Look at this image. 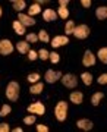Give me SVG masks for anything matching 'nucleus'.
Here are the masks:
<instances>
[{
    "mask_svg": "<svg viewBox=\"0 0 107 132\" xmlns=\"http://www.w3.org/2000/svg\"><path fill=\"white\" fill-rule=\"evenodd\" d=\"M6 97L10 100V101H16L19 97V84L16 81H12L9 82L7 88H6Z\"/></svg>",
    "mask_w": 107,
    "mask_h": 132,
    "instance_id": "obj_1",
    "label": "nucleus"
},
{
    "mask_svg": "<svg viewBox=\"0 0 107 132\" xmlns=\"http://www.w3.org/2000/svg\"><path fill=\"white\" fill-rule=\"evenodd\" d=\"M54 113H56V119L59 122H63L66 119V113H68V103L66 101H59L54 109Z\"/></svg>",
    "mask_w": 107,
    "mask_h": 132,
    "instance_id": "obj_2",
    "label": "nucleus"
},
{
    "mask_svg": "<svg viewBox=\"0 0 107 132\" xmlns=\"http://www.w3.org/2000/svg\"><path fill=\"white\" fill-rule=\"evenodd\" d=\"M76 38H81V40H84V38H87L89 35V28L87 27V25H78V27H75L73 32H72Z\"/></svg>",
    "mask_w": 107,
    "mask_h": 132,
    "instance_id": "obj_3",
    "label": "nucleus"
},
{
    "mask_svg": "<svg viewBox=\"0 0 107 132\" xmlns=\"http://www.w3.org/2000/svg\"><path fill=\"white\" fill-rule=\"evenodd\" d=\"M62 84L68 87V88H73L78 84V79H76V76L73 73H66V75L62 76Z\"/></svg>",
    "mask_w": 107,
    "mask_h": 132,
    "instance_id": "obj_4",
    "label": "nucleus"
},
{
    "mask_svg": "<svg viewBox=\"0 0 107 132\" xmlns=\"http://www.w3.org/2000/svg\"><path fill=\"white\" fill-rule=\"evenodd\" d=\"M13 52V44L9 40H2L0 41V54L2 56H7Z\"/></svg>",
    "mask_w": 107,
    "mask_h": 132,
    "instance_id": "obj_5",
    "label": "nucleus"
},
{
    "mask_svg": "<svg viewBox=\"0 0 107 132\" xmlns=\"http://www.w3.org/2000/svg\"><path fill=\"white\" fill-rule=\"evenodd\" d=\"M28 112L29 113H37V114H44L46 113V107H44V104L41 101H35V103L29 104L28 106Z\"/></svg>",
    "mask_w": 107,
    "mask_h": 132,
    "instance_id": "obj_6",
    "label": "nucleus"
},
{
    "mask_svg": "<svg viewBox=\"0 0 107 132\" xmlns=\"http://www.w3.org/2000/svg\"><path fill=\"white\" fill-rule=\"evenodd\" d=\"M82 63H84V66H87V68L95 65V56L91 53V50H87V52H85L84 59H82Z\"/></svg>",
    "mask_w": 107,
    "mask_h": 132,
    "instance_id": "obj_7",
    "label": "nucleus"
},
{
    "mask_svg": "<svg viewBox=\"0 0 107 132\" xmlns=\"http://www.w3.org/2000/svg\"><path fill=\"white\" fill-rule=\"evenodd\" d=\"M60 78H62L60 72H54V71H51V69H48V71L46 72V81L48 84H53V82H56L57 79H60Z\"/></svg>",
    "mask_w": 107,
    "mask_h": 132,
    "instance_id": "obj_8",
    "label": "nucleus"
},
{
    "mask_svg": "<svg viewBox=\"0 0 107 132\" xmlns=\"http://www.w3.org/2000/svg\"><path fill=\"white\" fill-rule=\"evenodd\" d=\"M69 43V38L66 37V35H57V37L53 38V41H51V46L56 48V47H60V46H65Z\"/></svg>",
    "mask_w": 107,
    "mask_h": 132,
    "instance_id": "obj_9",
    "label": "nucleus"
},
{
    "mask_svg": "<svg viewBox=\"0 0 107 132\" xmlns=\"http://www.w3.org/2000/svg\"><path fill=\"white\" fill-rule=\"evenodd\" d=\"M18 19H19V22H21L23 27H31V25L35 24V19H32L31 16H28V15H23V13H19L18 15Z\"/></svg>",
    "mask_w": 107,
    "mask_h": 132,
    "instance_id": "obj_10",
    "label": "nucleus"
},
{
    "mask_svg": "<svg viewBox=\"0 0 107 132\" xmlns=\"http://www.w3.org/2000/svg\"><path fill=\"white\" fill-rule=\"evenodd\" d=\"M76 126H78L79 129L89 131V129H93V122L88 120V119H79L78 122H76Z\"/></svg>",
    "mask_w": 107,
    "mask_h": 132,
    "instance_id": "obj_11",
    "label": "nucleus"
},
{
    "mask_svg": "<svg viewBox=\"0 0 107 132\" xmlns=\"http://www.w3.org/2000/svg\"><path fill=\"white\" fill-rule=\"evenodd\" d=\"M43 19L47 21V22L56 21V19H57V13L53 9H47V10H44V13H43Z\"/></svg>",
    "mask_w": 107,
    "mask_h": 132,
    "instance_id": "obj_12",
    "label": "nucleus"
},
{
    "mask_svg": "<svg viewBox=\"0 0 107 132\" xmlns=\"http://www.w3.org/2000/svg\"><path fill=\"white\" fill-rule=\"evenodd\" d=\"M16 48H18L19 53H22V54H25V53H28L31 48H29V43L27 41H19L18 44H16Z\"/></svg>",
    "mask_w": 107,
    "mask_h": 132,
    "instance_id": "obj_13",
    "label": "nucleus"
},
{
    "mask_svg": "<svg viewBox=\"0 0 107 132\" xmlns=\"http://www.w3.org/2000/svg\"><path fill=\"white\" fill-rule=\"evenodd\" d=\"M82 93H79V91H73L72 94H70V101L73 104H81L82 103Z\"/></svg>",
    "mask_w": 107,
    "mask_h": 132,
    "instance_id": "obj_14",
    "label": "nucleus"
},
{
    "mask_svg": "<svg viewBox=\"0 0 107 132\" xmlns=\"http://www.w3.org/2000/svg\"><path fill=\"white\" fill-rule=\"evenodd\" d=\"M95 15H97V18L100 21H104L107 18V7L106 6H100L97 10H95Z\"/></svg>",
    "mask_w": 107,
    "mask_h": 132,
    "instance_id": "obj_15",
    "label": "nucleus"
},
{
    "mask_svg": "<svg viewBox=\"0 0 107 132\" xmlns=\"http://www.w3.org/2000/svg\"><path fill=\"white\" fill-rule=\"evenodd\" d=\"M13 29L16 31V34H19V35L25 34V27H23L19 21H15V22H13Z\"/></svg>",
    "mask_w": 107,
    "mask_h": 132,
    "instance_id": "obj_16",
    "label": "nucleus"
},
{
    "mask_svg": "<svg viewBox=\"0 0 107 132\" xmlns=\"http://www.w3.org/2000/svg\"><path fill=\"white\" fill-rule=\"evenodd\" d=\"M12 5H13V9L15 10H22L23 7H27V3H25V2H23V0H13V2H12Z\"/></svg>",
    "mask_w": 107,
    "mask_h": 132,
    "instance_id": "obj_17",
    "label": "nucleus"
},
{
    "mask_svg": "<svg viewBox=\"0 0 107 132\" xmlns=\"http://www.w3.org/2000/svg\"><path fill=\"white\" fill-rule=\"evenodd\" d=\"M40 12H41V7H40V5H38V3H34L32 6H31V7H29L28 9V16H32V15H37V13H40Z\"/></svg>",
    "mask_w": 107,
    "mask_h": 132,
    "instance_id": "obj_18",
    "label": "nucleus"
},
{
    "mask_svg": "<svg viewBox=\"0 0 107 132\" xmlns=\"http://www.w3.org/2000/svg\"><path fill=\"white\" fill-rule=\"evenodd\" d=\"M104 97V94L103 93H95V94H93V97H91V103L94 104V106H98L100 104V100Z\"/></svg>",
    "mask_w": 107,
    "mask_h": 132,
    "instance_id": "obj_19",
    "label": "nucleus"
},
{
    "mask_svg": "<svg viewBox=\"0 0 107 132\" xmlns=\"http://www.w3.org/2000/svg\"><path fill=\"white\" fill-rule=\"evenodd\" d=\"M81 78H82V81H84L85 85H91V82H93V75H91L89 72L82 73V75H81Z\"/></svg>",
    "mask_w": 107,
    "mask_h": 132,
    "instance_id": "obj_20",
    "label": "nucleus"
},
{
    "mask_svg": "<svg viewBox=\"0 0 107 132\" xmlns=\"http://www.w3.org/2000/svg\"><path fill=\"white\" fill-rule=\"evenodd\" d=\"M98 59H100L103 63H107V48L106 47L100 48V52H98Z\"/></svg>",
    "mask_w": 107,
    "mask_h": 132,
    "instance_id": "obj_21",
    "label": "nucleus"
},
{
    "mask_svg": "<svg viewBox=\"0 0 107 132\" xmlns=\"http://www.w3.org/2000/svg\"><path fill=\"white\" fill-rule=\"evenodd\" d=\"M29 91H31L32 94H40V93L43 91V84H41V82H38V84L32 85V87L29 88Z\"/></svg>",
    "mask_w": 107,
    "mask_h": 132,
    "instance_id": "obj_22",
    "label": "nucleus"
},
{
    "mask_svg": "<svg viewBox=\"0 0 107 132\" xmlns=\"http://www.w3.org/2000/svg\"><path fill=\"white\" fill-rule=\"evenodd\" d=\"M73 29H75V24H73V21H68L66 22V27H65V32L69 35V34L73 32Z\"/></svg>",
    "mask_w": 107,
    "mask_h": 132,
    "instance_id": "obj_23",
    "label": "nucleus"
},
{
    "mask_svg": "<svg viewBox=\"0 0 107 132\" xmlns=\"http://www.w3.org/2000/svg\"><path fill=\"white\" fill-rule=\"evenodd\" d=\"M38 40H41V41H44V43H48V34H47V31L46 29H41L40 31V34H38Z\"/></svg>",
    "mask_w": 107,
    "mask_h": 132,
    "instance_id": "obj_24",
    "label": "nucleus"
},
{
    "mask_svg": "<svg viewBox=\"0 0 107 132\" xmlns=\"http://www.w3.org/2000/svg\"><path fill=\"white\" fill-rule=\"evenodd\" d=\"M9 113H10V106L9 104H5V106L2 107V110H0V116L5 118V116H7Z\"/></svg>",
    "mask_w": 107,
    "mask_h": 132,
    "instance_id": "obj_25",
    "label": "nucleus"
},
{
    "mask_svg": "<svg viewBox=\"0 0 107 132\" xmlns=\"http://www.w3.org/2000/svg\"><path fill=\"white\" fill-rule=\"evenodd\" d=\"M48 57H50V60L53 62V63H57V62L60 60V56L57 54L56 52H51V53H48Z\"/></svg>",
    "mask_w": 107,
    "mask_h": 132,
    "instance_id": "obj_26",
    "label": "nucleus"
},
{
    "mask_svg": "<svg viewBox=\"0 0 107 132\" xmlns=\"http://www.w3.org/2000/svg\"><path fill=\"white\" fill-rule=\"evenodd\" d=\"M23 123H25V125H32V123H35V116H34V114L27 116V118L23 119Z\"/></svg>",
    "mask_w": 107,
    "mask_h": 132,
    "instance_id": "obj_27",
    "label": "nucleus"
},
{
    "mask_svg": "<svg viewBox=\"0 0 107 132\" xmlns=\"http://www.w3.org/2000/svg\"><path fill=\"white\" fill-rule=\"evenodd\" d=\"M38 57H40L41 60H47V59H48V52L44 50V48H41V50L38 52Z\"/></svg>",
    "mask_w": 107,
    "mask_h": 132,
    "instance_id": "obj_28",
    "label": "nucleus"
},
{
    "mask_svg": "<svg viewBox=\"0 0 107 132\" xmlns=\"http://www.w3.org/2000/svg\"><path fill=\"white\" fill-rule=\"evenodd\" d=\"M59 15H60V18L66 19L69 16V10L66 9V7H59Z\"/></svg>",
    "mask_w": 107,
    "mask_h": 132,
    "instance_id": "obj_29",
    "label": "nucleus"
},
{
    "mask_svg": "<svg viewBox=\"0 0 107 132\" xmlns=\"http://www.w3.org/2000/svg\"><path fill=\"white\" fill-rule=\"evenodd\" d=\"M27 41L28 43H37L38 41V35L37 34H28V35H27Z\"/></svg>",
    "mask_w": 107,
    "mask_h": 132,
    "instance_id": "obj_30",
    "label": "nucleus"
},
{
    "mask_svg": "<svg viewBox=\"0 0 107 132\" xmlns=\"http://www.w3.org/2000/svg\"><path fill=\"white\" fill-rule=\"evenodd\" d=\"M40 79V73H29L28 75V81L29 82H37Z\"/></svg>",
    "mask_w": 107,
    "mask_h": 132,
    "instance_id": "obj_31",
    "label": "nucleus"
},
{
    "mask_svg": "<svg viewBox=\"0 0 107 132\" xmlns=\"http://www.w3.org/2000/svg\"><path fill=\"white\" fill-rule=\"evenodd\" d=\"M37 52H34V50H29L28 52V57H29V60H35L37 59Z\"/></svg>",
    "mask_w": 107,
    "mask_h": 132,
    "instance_id": "obj_32",
    "label": "nucleus"
},
{
    "mask_svg": "<svg viewBox=\"0 0 107 132\" xmlns=\"http://www.w3.org/2000/svg\"><path fill=\"white\" fill-rule=\"evenodd\" d=\"M97 81H98V84H106V82H107V75H106V73H103Z\"/></svg>",
    "mask_w": 107,
    "mask_h": 132,
    "instance_id": "obj_33",
    "label": "nucleus"
},
{
    "mask_svg": "<svg viewBox=\"0 0 107 132\" xmlns=\"http://www.w3.org/2000/svg\"><path fill=\"white\" fill-rule=\"evenodd\" d=\"M0 132H9V125L7 123H2L0 125Z\"/></svg>",
    "mask_w": 107,
    "mask_h": 132,
    "instance_id": "obj_34",
    "label": "nucleus"
},
{
    "mask_svg": "<svg viewBox=\"0 0 107 132\" xmlns=\"http://www.w3.org/2000/svg\"><path fill=\"white\" fill-rule=\"evenodd\" d=\"M37 131L38 132H48V128L44 125H37Z\"/></svg>",
    "mask_w": 107,
    "mask_h": 132,
    "instance_id": "obj_35",
    "label": "nucleus"
},
{
    "mask_svg": "<svg viewBox=\"0 0 107 132\" xmlns=\"http://www.w3.org/2000/svg\"><path fill=\"white\" fill-rule=\"evenodd\" d=\"M59 5H60V7H66V6L69 5V2H68V0H60Z\"/></svg>",
    "mask_w": 107,
    "mask_h": 132,
    "instance_id": "obj_36",
    "label": "nucleus"
},
{
    "mask_svg": "<svg viewBox=\"0 0 107 132\" xmlns=\"http://www.w3.org/2000/svg\"><path fill=\"white\" fill-rule=\"evenodd\" d=\"M81 3H82V6H84V7H89V6H91V2H89V0H82Z\"/></svg>",
    "mask_w": 107,
    "mask_h": 132,
    "instance_id": "obj_37",
    "label": "nucleus"
},
{
    "mask_svg": "<svg viewBox=\"0 0 107 132\" xmlns=\"http://www.w3.org/2000/svg\"><path fill=\"white\" fill-rule=\"evenodd\" d=\"M15 132H22V128H15Z\"/></svg>",
    "mask_w": 107,
    "mask_h": 132,
    "instance_id": "obj_38",
    "label": "nucleus"
},
{
    "mask_svg": "<svg viewBox=\"0 0 107 132\" xmlns=\"http://www.w3.org/2000/svg\"><path fill=\"white\" fill-rule=\"evenodd\" d=\"M0 16H2V7H0Z\"/></svg>",
    "mask_w": 107,
    "mask_h": 132,
    "instance_id": "obj_39",
    "label": "nucleus"
}]
</instances>
